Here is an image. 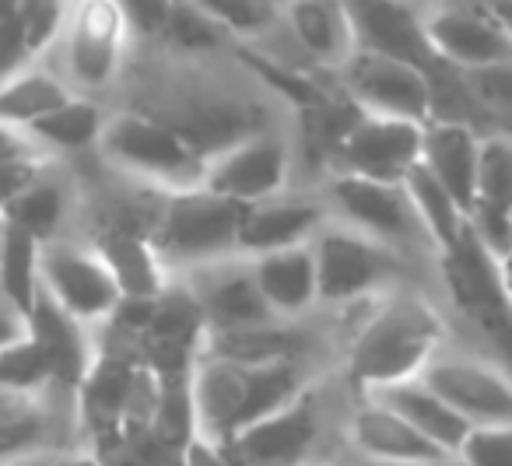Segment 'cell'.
Returning a JSON list of instances; mask_svg holds the SVG:
<instances>
[{"label":"cell","mask_w":512,"mask_h":466,"mask_svg":"<svg viewBox=\"0 0 512 466\" xmlns=\"http://www.w3.org/2000/svg\"><path fill=\"white\" fill-rule=\"evenodd\" d=\"M95 148L113 169L151 183L155 190L200 183V172H204V155L169 120L155 113H137V109L109 113Z\"/></svg>","instance_id":"cell-4"},{"label":"cell","mask_w":512,"mask_h":466,"mask_svg":"<svg viewBox=\"0 0 512 466\" xmlns=\"http://www.w3.org/2000/svg\"><path fill=\"white\" fill-rule=\"evenodd\" d=\"M162 39L179 53H207V50H218L228 39V32L218 22H211L193 0H176L169 22H165Z\"/></svg>","instance_id":"cell-32"},{"label":"cell","mask_w":512,"mask_h":466,"mask_svg":"<svg viewBox=\"0 0 512 466\" xmlns=\"http://www.w3.org/2000/svg\"><path fill=\"white\" fill-rule=\"evenodd\" d=\"M323 438V410L316 403L313 386L299 393L292 403L256 417L232 431L225 442V463H256V466H278V463H302Z\"/></svg>","instance_id":"cell-13"},{"label":"cell","mask_w":512,"mask_h":466,"mask_svg":"<svg viewBox=\"0 0 512 466\" xmlns=\"http://www.w3.org/2000/svg\"><path fill=\"white\" fill-rule=\"evenodd\" d=\"M130 29L116 0H78L60 32L64 81L74 92H102L120 78Z\"/></svg>","instance_id":"cell-7"},{"label":"cell","mask_w":512,"mask_h":466,"mask_svg":"<svg viewBox=\"0 0 512 466\" xmlns=\"http://www.w3.org/2000/svg\"><path fill=\"white\" fill-rule=\"evenodd\" d=\"M484 8H488L491 15H495V22L502 25V29H505V36L512 39V0H488V4H484Z\"/></svg>","instance_id":"cell-43"},{"label":"cell","mask_w":512,"mask_h":466,"mask_svg":"<svg viewBox=\"0 0 512 466\" xmlns=\"http://www.w3.org/2000/svg\"><path fill=\"white\" fill-rule=\"evenodd\" d=\"M67 11L71 8H67L64 0H18V15H22L32 57H39L46 46L57 43L67 25Z\"/></svg>","instance_id":"cell-35"},{"label":"cell","mask_w":512,"mask_h":466,"mask_svg":"<svg viewBox=\"0 0 512 466\" xmlns=\"http://www.w3.org/2000/svg\"><path fill=\"white\" fill-rule=\"evenodd\" d=\"M211 22L228 32V39H260L278 25V0H193Z\"/></svg>","instance_id":"cell-31"},{"label":"cell","mask_w":512,"mask_h":466,"mask_svg":"<svg viewBox=\"0 0 512 466\" xmlns=\"http://www.w3.org/2000/svg\"><path fill=\"white\" fill-rule=\"evenodd\" d=\"M362 319L344 344V379L355 393L421 375L432 354L446 347V319L418 291L397 288L358 305Z\"/></svg>","instance_id":"cell-1"},{"label":"cell","mask_w":512,"mask_h":466,"mask_svg":"<svg viewBox=\"0 0 512 466\" xmlns=\"http://www.w3.org/2000/svg\"><path fill=\"white\" fill-rule=\"evenodd\" d=\"M316 193H320L330 218L386 242L397 253H404L407 260H414L418 253L435 256V246L428 239L425 225L418 221V211H414L404 183L351 176V172H327L323 190Z\"/></svg>","instance_id":"cell-5"},{"label":"cell","mask_w":512,"mask_h":466,"mask_svg":"<svg viewBox=\"0 0 512 466\" xmlns=\"http://www.w3.org/2000/svg\"><path fill=\"white\" fill-rule=\"evenodd\" d=\"M355 407H351L348 421H344V442L365 459L376 463H456L446 449L421 435L414 424H407L397 410L379 403L369 393H355Z\"/></svg>","instance_id":"cell-15"},{"label":"cell","mask_w":512,"mask_h":466,"mask_svg":"<svg viewBox=\"0 0 512 466\" xmlns=\"http://www.w3.org/2000/svg\"><path fill=\"white\" fill-rule=\"evenodd\" d=\"M278 25L295 50L323 71H337L358 50L348 0H281Z\"/></svg>","instance_id":"cell-20"},{"label":"cell","mask_w":512,"mask_h":466,"mask_svg":"<svg viewBox=\"0 0 512 466\" xmlns=\"http://www.w3.org/2000/svg\"><path fill=\"white\" fill-rule=\"evenodd\" d=\"M463 74H467L470 92H474L477 106L484 109L488 120L512 116V60L509 64L477 67V71H463Z\"/></svg>","instance_id":"cell-36"},{"label":"cell","mask_w":512,"mask_h":466,"mask_svg":"<svg viewBox=\"0 0 512 466\" xmlns=\"http://www.w3.org/2000/svg\"><path fill=\"white\" fill-rule=\"evenodd\" d=\"M323 221H327V207H323L320 193H274L267 200L246 204L239 225V253L256 256L267 249L309 242Z\"/></svg>","instance_id":"cell-18"},{"label":"cell","mask_w":512,"mask_h":466,"mask_svg":"<svg viewBox=\"0 0 512 466\" xmlns=\"http://www.w3.org/2000/svg\"><path fill=\"white\" fill-rule=\"evenodd\" d=\"M428 0H348L358 50L397 57L428 71L435 60L425 32Z\"/></svg>","instance_id":"cell-16"},{"label":"cell","mask_w":512,"mask_h":466,"mask_svg":"<svg viewBox=\"0 0 512 466\" xmlns=\"http://www.w3.org/2000/svg\"><path fill=\"white\" fill-rule=\"evenodd\" d=\"M39 260H43V242L25 228L4 221V232H0V298L15 305L22 316H29L39 288H43Z\"/></svg>","instance_id":"cell-25"},{"label":"cell","mask_w":512,"mask_h":466,"mask_svg":"<svg viewBox=\"0 0 512 466\" xmlns=\"http://www.w3.org/2000/svg\"><path fill=\"white\" fill-rule=\"evenodd\" d=\"M0 158H50L25 127L0 120Z\"/></svg>","instance_id":"cell-41"},{"label":"cell","mask_w":512,"mask_h":466,"mask_svg":"<svg viewBox=\"0 0 512 466\" xmlns=\"http://www.w3.org/2000/svg\"><path fill=\"white\" fill-rule=\"evenodd\" d=\"M369 396H376L379 403H386L390 410H397L407 424H414L421 435L432 438L439 449H446L449 456L456 459V452H460V442H463V435H467L470 421L453 407V403H446V396L435 393V389L428 386L421 375L376 386V389H369Z\"/></svg>","instance_id":"cell-21"},{"label":"cell","mask_w":512,"mask_h":466,"mask_svg":"<svg viewBox=\"0 0 512 466\" xmlns=\"http://www.w3.org/2000/svg\"><path fill=\"white\" fill-rule=\"evenodd\" d=\"M498 281H502L505 302H509V309H512V249L505 256H498Z\"/></svg>","instance_id":"cell-44"},{"label":"cell","mask_w":512,"mask_h":466,"mask_svg":"<svg viewBox=\"0 0 512 466\" xmlns=\"http://www.w3.org/2000/svg\"><path fill=\"white\" fill-rule=\"evenodd\" d=\"M22 333H25V316L15 309V305H8L4 298H0V344L22 337Z\"/></svg>","instance_id":"cell-42"},{"label":"cell","mask_w":512,"mask_h":466,"mask_svg":"<svg viewBox=\"0 0 512 466\" xmlns=\"http://www.w3.org/2000/svg\"><path fill=\"white\" fill-rule=\"evenodd\" d=\"M106 109L85 92H74L71 99H64L57 109L43 113L39 120H32L29 134L46 155H74V151H88L99 144L102 123H106Z\"/></svg>","instance_id":"cell-24"},{"label":"cell","mask_w":512,"mask_h":466,"mask_svg":"<svg viewBox=\"0 0 512 466\" xmlns=\"http://www.w3.org/2000/svg\"><path fill=\"white\" fill-rule=\"evenodd\" d=\"M0 214H4V221H11V225L32 232L39 242H50V239H57L60 228H64L67 190H64V183L50 179L43 169Z\"/></svg>","instance_id":"cell-28"},{"label":"cell","mask_w":512,"mask_h":466,"mask_svg":"<svg viewBox=\"0 0 512 466\" xmlns=\"http://www.w3.org/2000/svg\"><path fill=\"white\" fill-rule=\"evenodd\" d=\"M179 281L186 284V291H190L193 302H197L207 333L281 323L271 305H267L260 284H256L253 263L242 253L197 263V267L183 270Z\"/></svg>","instance_id":"cell-10"},{"label":"cell","mask_w":512,"mask_h":466,"mask_svg":"<svg viewBox=\"0 0 512 466\" xmlns=\"http://www.w3.org/2000/svg\"><path fill=\"white\" fill-rule=\"evenodd\" d=\"M467 232L474 235L495 260L512 249V218L505 207L474 200V204L467 207Z\"/></svg>","instance_id":"cell-37"},{"label":"cell","mask_w":512,"mask_h":466,"mask_svg":"<svg viewBox=\"0 0 512 466\" xmlns=\"http://www.w3.org/2000/svg\"><path fill=\"white\" fill-rule=\"evenodd\" d=\"M39 274H43V288L67 312L85 319L88 326L109 323L116 305L123 302V291L116 284L113 270H109V263L102 260V253L92 242L81 246V242H67L60 235L43 242Z\"/></svg>","instance_id":"cell-11"},{"label":"cell","mask_w":512,"mask_h":466,"mask_svg":"<svg viewBox=\"0 0 512 466\" xmlns=\"http://www.w3.org/2000/svg\"><path fill=\"white\" fill-rule=\"evenodd\" d=\"M316 281H320V309H351L383 291L404 284L407 256L386 242L330 218L316 228L313 239Z\"/></svg>","instance_id":"cell-3"},{"label":"cell","mask_w":512,"mask_h":466,"mask_svg":"<svg viewBox=\"0 0 512 466\" xmlns=\"http://www.w3.org/2000/svg\"><path fill=\"white\" fill-rule=\"evenodd\" d=\"M32 400H25V396H15V393H8V389H0V421L4 417H11V414H18L22 407H29Z\"/></svg>","instance_id":"cell-45"},{"label":"cell","mask_w":512,"mask_h":466,"mask_svg":"<svg viewBox=\"0 0 512 466\" xmlns=\"http://www.w3.org/2000/svg\"><path fill=\"white\" fill-rule=\"evenodd\" d=\"M0 389H8L25 400H36L46 389H53V368L43 347L25 330L22 337L0 344Z\"/></svg>","instance_id":"cell-29"},{"label":"cell","mask_w":512,"mask_h":466,"mask_svg":"<svg viewBox=\"0 0 512 466\" xmlns=\"http://www.w3.org/2000/svg\"><path fill=\"white\" fill-rule=\"evenodd\" d=\"M74 88L60 74L43 71V67H22L18 74L0 81V120L29 127L43 113L57 109L64 99H71Z\"/></svg>","instance_id":"cell-27"},{"label":"cell","mask_w":512,"mask_h":466,"mask_svg":"<svg viewBox=\"0 0 512 466\" xmlns=\"http://www.w3.org/2000/svg\"><path fill=\"white\" fill-rule=\"evenodd\" d=\"M456 463L474 466H512V421L470 424L456 452Z\"/></svg>","instance_id":"cell-33"},{"label":"cell","mask_w":512,"mask_h":466,"mask_svg":"<svg viewBox=\"0 0 512 466\" xmlns=\"http://www.w3.org/2000/svg\"><path fill=\"white\" fill-rule=\"evenodd\" d=\"M484 130L470 123L453 120H428L425 141H421V165L460 200L463 207L474 204L477 183V148Z\"/></svg>","instance_id":"cell-23"},{"label":"cell","mask_w":512,"mask_h":466,"mask_svg":"<svg viewBox=\"0 0 512 466\" xmlns=\"http://www.w3.org/2000/svg\"><path fill=\"white\" fill-rule=\"evenodd\" d=\"M474 200L495 207H512V137L509 134H481L477 148V183Z\"/></svg>","instance_id":"cell-30"},{"label":"cell","mask_w":512,"mask_h":466,"mask_svg":"<svg viewBox=\"0 0 512 466\" xmlns=\"http://www.w3.org/2000/svg\"><path fill=\"white\" fill-rule=\"evenodd\" d=\"M249 263H253V277L264 291L267 305L281 323H306L320 309L313 242L267 249V253L249 256Z\"/></svg>","instance_id":"cell-19"},{"label":"cell","mask_w":512,"mask_h":466,"mask_svg":"<svg viewBox=\"0 0 512 466\" xmlns=\"http://www.w3.org/2000/svg\"><path fill=\"white\" fill-rule=\"evenodd\" d=\"M92 246L109 263L123 298H155L169 288L172 270L165 267L148 232H137L130 225H109L95 235Z\"/></svg>","instance_id":"cell-22"},{"label":"cell","mask_w":512,"mask_h":466,"mask_svg":"<svg viewBox=\"0 0 512 466\" xmlns=\"http://www.w3.org/2000/svg\"><path fill=\"white\" fill-rule=\"evenodd\" d=\"M0 232H4V214H0Z\"/></svg>","instance_id":"cell-46"},{"label":"cell","mask_w":512,"mask_h":466,"mask_svg":"<svg viewBox=\"0 0 512 466\" xmlns=\"http://www.w3.org/2000/svg\"><path fill=\"white\" fill-rule=\"evenodd\" d=\"M421 379L446 396V403H453L470 424L512 421V372L498 358L439 347Z\"/></svg>","instance_id":"cell-12"},{"label":"cell","mask_w":512,"mask_h":466,"mask_svg":"<svg viewBox=\"0 0 512 466\" xmlns=\"http://www.w3.org/2000/svg\"><path fill=\"white\" fill-rule=\"evenodd\" d=\"M172 4L176 0H116L130 36L137 39H162L165 22L172 15Z\"/></svg>","instance_id":"cell-39"},{"label":"cell","mask_w":512,"mask_h":466,"mask_svg":"<svg viewBox=\"0 0 512 466\" xmlns=\"http://www.w3.org/2000/svg\"><path fill=\"white\" fill-rule=\"evenodd\" d=\"M25 330L32 333V340H36L46 358H50L53 386L78 393L81 379L88 375L95 354H99V344H95V333H92L95 326H88L85 319L67 312L50 291L39 288L36 305H32V312L25 316Z\"/></svg>","instance_id":"cell-17"},{"label":"cell","mask_w":512,"mask_h":466,"mask_svg":"<svg viewBox=\"0 0 512 466\" xmlns=\"http://www.w3.org/2000/svg\"><path fill=\"white\" fill-rule=\"evenodd\" d=\"M46 158H0V211L46 169Z\"/></svg>","instance_id":"cell-40"},{"label":"cell","mask_w":512,"mask_h":466,"mask_svg":"<svg viewBox=\"0 0 512 466\" xmlns=\"http://www.w3.org/2000/svg\"><path fill=\"white\" fill-rule=\"evenodd\" d=\"M155 221H151V242L162 253L165 267L183 274L207 260L239 253V225L246 204L204 183L158 190Z\"/></svg>","instance_id":"cell-2"},{"label":"cell","mask_w":512,"mask_h":466,"mask_svg":"<svg viewBox=\"0 0 512 466\" xmlns=\"http://www.w3.org/2000/svg\"><path fill=\"white\" fill-rule=\"evenodd\" d=\"M29 64H32V46L25 39V25L15 4V8H8L0 15V81L18 74Z\"/></svg>","instance_id":"cell-38"},{"label":"cell","mask_w":512,"mask_h":466,"mask_svg":"<svg viewBox=\"0 0 512 466\" xmlns=\"http://www.w3.org/2000/svg\"><path fill=\"white\" fill-rule=\"evenodd\" d=\"M295 165L299 158H295L292 137L274 127H253L249 134L235 137L204 158L200 183L242 204H256L292 190Z\"/></svg>","instance_id":"cell-6"},{"label":"cell","mask_w":512,"mask_h":466,"mask_svg":"<svg viewBox=\"0 0 512 466\" xmlns=\"http://www.w3.org/2000/svg\"><path fill=\"white\" fill-rule=\"evenodd\" d=\"M334 74L341 81V95L362 113L404 116L418 123H428L432 116V85L425 67L372 50H355Z\"/></svg>","instance_id":"cell-9"},{"label":"cell","mask_w":512,"mask_h":466,"mask_svg":"<svg viewBox=\"0 0 512 466\" xmlns=\"http://www.w3.org/2000/svg\"><path fill=\"white\" fill-rule=\"evenodd\" d=\"M50 438V417L36 407V400L29 407H22L18 414L0 421V459H18L29 456L32 449Z\"/></svg>","instance_id":"cell-34"},{"label":"cell","mask_w":512,"mask_h":466,"mask_svg":"<svg viewBox=\"0 0 512 466\" xmlns=\"http://www.w3.org/2000/svg\"><path fill=\"white\" fill-rule=\"evenodd\" d=\"M421 141H425V123L358 109L330 144V172L404 183L407 172L421 162Z\"/></svg>","instance_id":"cell-8"},{"label":"cell","mask_w":512,"mask_h":466,"mask_svg":"<svg viewBox=\"0 0 512 466\" xmlns=\"http://www.w3.org/2000/svg\"><path fill=\"white\" fill-rule=\"evenodd\" d=\"M509 218H512V207H509Z\"/></svg>","instance_id":"cell-47"},{"label":"cell","mask_w":512,"mask_h":466,"mask_svg":"<svg viewBox=\"0 0 512 466\" xmlns=\"http://www.w3.org/2000/svg\"><path fill=\"white\" fill-rule=\"evenodd\" d=\"M428 46L439 60L477 71V67L509 64L512 39L495 22L488 8H470V4H428L425 11Z\"/></svg>","instance_id":"cell-14"},{"label":"cell","mask_w":512,"mask_h":466,"mask_svg":"<svg viewBox=\"0 0 512 466\" xmlns=\"http://www.w3.org/2000/svg\"><path fill=\"white\" fill-rule=\"evenodd\" d=\"M404 190H407V197H411L414 211H418V221L425 225L428 239H432L435 256L453 246V242H460V235L467 232V207H463L421 162L404 176Z\"/></svg>","instance_id":"cell-26"}]
</instances>
